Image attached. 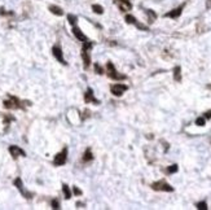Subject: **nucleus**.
Masks as SVG:
<instances>
[{"instance_id": "f257e3e1", "label": "nucleus", "mask_w": 211, "mask_h": 210, "mask_svg": "<svg viewBox=\"0 0 211 210\" xmlns=\"http://www.w3.org/2000/svg\"><path fill=\"white\" fill-rule=\"evenodd\" d=\"M66 160H68V148L65 147L60 153H57V154H56L55 160H53V163H55L56 166L65 165V163H66Z\"/></svg>"}, {"instance_id": "f03ea898", "label": "nucleus", "mask_w": 211, "mask_h": 210, "mask_svg": "<svg viewBox=\"0 0 211 210\" xmlns=\"http://www.w3.org/2000/svg\"><path fill=\"white\" fill-rule=\"evenodd\" d=\"M151 188L156 189V191H164V192H172L174 191V188H172L168 183H166L164 180H159V181L153 183L151 184Z\"/></svg>"}, {"instance_id": "7ed1b4c3", "label": "nucleus", "mask_w": 211, "mask_h": 210, "mask_svg": "<svg viewBox=\"0 0 211 210\" xmlns=\"http://www.w3.org/2000/svg\"><path fill=\"white\" fill-rule=\"evenodd\" d=\"M106 66H108V75H109L112 79H115V80L126 79V75H120V74H118V73H117V70H115L113 62H108Z\"/></svg>"}, {"instance_id": "20e7f679", "label": "nucleus", "mask_w": 211, "mask_h": 210, "mask_svg": "<svg viewBox=\"0 0 211 210\" xmlns=\"http://www.w3.org/2000/svg\"><path fill=\"white\" fill-rule=\"evenodd\" d=\"M110 90H112V93L114 96H122L123 92L128 90V87L126 84H122V83H117V84H113Z\"/></svg>"}, {"instance_id": "39448f33", "label": "nucleus", "mask_w": 211, "mask_h": 210, "mask_svg": "<svg viewBox=\"0 0 211 210\" xmlns=\"http://www.w3.org/2000/svg\"><path fill=\"white\" fill-rule=\"evenodd\" d=\"M52 52H53V56L56 57V58L58 60V62H61L62 65H66L68 62L65 61V58H64V54H62V51H61V48L58 46H55L52 48Z\"/></svg>"}, {"instance_id": "423d86ee", "label": "nucleus", "mask_w": 211, "mask_h": 210, "mask_svg": "<svg viewBox=\"0 0 211 210\" xmlns=\"http://www.w3.org/2000/svg\"><path fill=\"white\" fill-rule=\"evenodd\" d=\"M84 101H86V103H93V104H96V105L100 104V101L93 96V90H92V88H88V90H87L86 95H84Z\"/></svg>"}, {"instance_id": "0eeeda50", "label": "nucleus", "mask_w": 211, "mask_h": 210, "mask_svg": "<svg viewBox=\"0 0 211 210\" xmlns=\"http://www.w3.org/2000/svg\"><path fill=\"white\" fill-rule=\"evenodd\" d=\"M9 152L13 156V158H17L18 156H26V153H25L21 148L17 147V145H11V147H9Z\"/></svg>"}, {"instance_id": "6e6552de", "label": "nucleus", "mask_w": 211, "mask_h": 210, "mask_svg": "<svg viewBox=\"0 0 211 210\" xmlns=\"http://www.w3.org/2000/svg\"><path fill=\"white\" fill-rule=\"evenodd\" d=\"M183 8H184V5H180L179 8H176V9H172L171 12H168V13H166V17H170V18H177L180 14H181V12H183Z\"/></svg>"}, {"instance_id": "1a4fd4ad", "label": "nucleus", "mask_w": 211, "mask_h": 210, "mask_svg": "<svg viewBox=\"0 0 211 210\" xmlns=\"http://www.w3.org/2000/svg\"><path fill=\"white\" fill-rule=\"evenodd\" d=\"M73 33H74V35L76 36V39H79L80 41H87L88 39H87V36L84 35L83 33H82V30L79 27H76V26H74L73 27Z\"/></svg>"}, {"instance_id": "9d476101", "label": "nucleus", "mask_w": 211, "mask_h": 210, "mask_svg": "<svg viewBox=\"0 0 211 210\" xmlns=\"http://www.w3.org/2000/svg\"><path fill=\"white\" fill-rule=\"evenodd\" d=\"M118 4H119V8L122 12H126V10H130L131 8H132V4H131L128 0H119L118 1Z\"/></svg>"}, {"instance_id": "9b49d317", "label": "nucleus", "mask_w": 211, "mask_h": 210, "mask_svg": "<svg viewBox=\"0 0 211 210\" xmlns=\"http://www.w3.org/2000/svg\"><path fill=\"white\" fill-rule=\"evenodd\" d=\"M82 58H83V61H84V67L87 69V67L89 66V64H91V57L87 53V49L82 48Z\"/></svg>"}, {"instance_id": "f8f14e48", "label": "nucleus", "mask_w": 211, "mask_h": 210, "mask_svg": "<svg viewBox=\"0 0 211 210\" xmlns=\"http://www.w3.org/2000/svg\"><path fill=\"white\" fill-rule=\"evenodd\" d=\"M49 10L53 13V14H56V16H62L64 14V10L61 9L60 7H56V5H51Z\"/></svg>"}, {"instance_id": "ddd939ff", "label": "nucleus", "mask_w": 211, "mask_h": 210, "mask_svg": "<svg viewBox=\"0 0 211 210\" xmlns=\"http://www.w3.org/2000/svg\"><path fill=\"white\" fill-rule=\"evenodd\" d=\"M14 186L17 187V188L20 189V191H21V193L22 194H26L25 193V191H24V186H22V180H21V178H17L16 180H14ZM27 196V194H26Z\"/></svg>"}, {"instance_id": "4468645a", "label": "nucleus", "mask_w": 211, "mask_h": 210, "mask_svg": "<svg viewBox=\"0 0 211 210\" xmlns=\"http://www.w3.org/2000/svg\"><path fill=\"white\" fill-rule=\"evenodd\" d=\"M62 192H64V194H65V198L69 200L71 197V191H70V188H69V186L64 184V186H62Z\"/></svg>"}, {"instance_id": "2eb2a0df", "label": "nucleus", "mask_w": 211, "mask_h": 210, "mask_svg": "<svg viewBox=\"0 0 211 210\" xmlns=\"http://www.w3.org/2000/svg\"><path fill=\"white\" fill-rule=\"evenodd\" d=\"M92 10H93L95 13H97V14H101V13L104 12V8H102L101 5H99V4H93L92 5Z\"/></svg>"}, {"instance_id": "dca6fc26", "label": "nucleus", "mask_w": 211, "mask_h": 210, "mask_svg": "<svg viewBox=\"0 0 211 210\" xmlns=\"http://www.w3.org/2000/svg\"><path fill=\"white\" fill-rule=\"evenodd\" d=\"M91 160H92V152H91V149H87L83 156V161L87 162V161H91Z\"/></svg>"}, {"instance_id": "f3484780", "label": "nucleus", "mask_w": 211, "mask_h": 210, "mask_svg": "<svg viewBox=\"0 0 211 210\" xmlns=\"http://www.w3.org/2000/svg\"><path fill=\"white\" fill-rule=\"evenodd\" d=\"M174 77H175V79H176L177 82H180V80H181V75H180V67H179V66L175 67V70H174Z\"/></svg>"}, {"instance_id": "a211bd4d", "label": "nucleus", "mask_w": 211, "mask_h": 210, "mask_svg": "<svg viewBox=\"0 0 211 210\" xmlns=\"http://www.w3.org/2000/svg\"><path fill=\"white\" fill-rule=\"evenodd\" d=\"M197 209H200V210H206V209H207V204H206L205 201L198 202V204H197Z\"/></svg>"}, {"instance_id": "6ab92c4d", "label": "nucleus", "mask_w": 211, "mask_h": 210, "mask_svg": "<svg viewBox=\"0 0 211 210\" xmlns=\"http://www.w3.org/2000/svg\"><path fill=\"white\" fill-rule=\"evenodd\" d=\"M205 123H206V121L203 117H200V118L195 119V124H198V126H205Z\"/></svg>"}, {"instance_id": "aec40b11", "label": "nucleus", "mask_w": 211, "mask_h": 210, "mask_svg": "<svg viewBox=\"0 0 211 210\" xmlns=\"http://www.w3.org/2000/svg\"><path fill=\"white\" fill-rule=\"evenodd\" d=\"M68 21L71 23V25H75L76 17H75V16H73V14H69V16H68Z\"/></svg>"}, {"instance_id": "412c9836", "label": "nucleus", "mask_w": 211, "mask_h": 210, "mask_svg": "<svg viewBox=\"0 0 211 210\" xmlns=\"http://www.w3.org/2000/svg\"><path fill=\"white\" fill-rule=\"evenodd\" d=\"M177 171V165H171L168 169H167V173L172 174V173H176Z\"/></svg>"}, {"instance_id": "4be33fe9", "label": "nucleus", "mask_w": 211, "mask_h": 210, "mask_svg": "<svg viewBox=\"0 0 211 210\" xmlns=\"http://www.w3.org/2000/svg\"><path fill=\"white\" fill-rule=\"evenodd\" d=\"M95 70H96V73H97V74H102V73H104V70H102V67L100 66L99 64H95Z\"/></svg>"}, {"instance_id": "5701e85b", "label": "nucleus", "mask_w": 211, "mask_h": 210, "mask_svg": "<svg viewBox=\"0 0 211 210\" xmlns=\"http://www.w3.org/2000/svg\"><path fill=\"white\" fill-rule=\"evenodd\" d=\"M52 207L53 209H60V204H58L57 200H53L52 201Z\"/></svg>"}, {"instance_id": "b1692460", "label": "nucleus", "mask_w": 211, "mask_h": 210, "mask_svg": "<svg viewBox=\"0 0 211 210\" xmlns=\"http://www.w3.org/2000/svg\"><path fill=\"white\" fill-rule=\"evenodd\" d=\"M74 192H75V194H80L82 193V191H80V189H78L76 187H74Z\"/></svg>"}, {"instance_id": "393cba45", "label": "nucleus", "mask_w": 211, "mask_h": 210, "mask_svg": "<svg viewBox=\"0 0 211 210\" xmlns=\"http://www.w3.org/2000/svg\"><path fill=\"white\" fill-rule=\"evenodd\" d=\"M205 117H206V118H211V110H208L207 113L205 114Z\"/></svg>"}]
</instances>
